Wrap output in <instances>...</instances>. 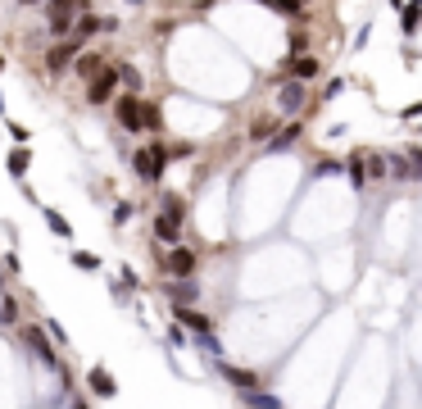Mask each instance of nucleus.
<instances>
[{"label": "nucleus", "instance_id": "aec40b11", "mask_svg": "<svg viewBox=\"0 0 422 409\" xmlns=\"http://www.w3.org/2000/svg\"><path fill=\"white\" fill-rule=\"evenodd\" d=\"M73 28H78V36H73V41H78V46H82V41H86V36H91L96 28H101V19H96V14H82L78 23H73Z\"/></svg>", "mask_w": 422, "mask_h": 409}, {"label": "nucleus", "instance_id": "412c9836", "mask_svg": "<svg viewBox=\"0 0 422 409\" xmlns=\"http://www.w3.org/2000/svg\"><path fill=\"white\" fill-rule=\"evenodd\" d=\"M73 268H82V273H96V268H101V259H96L91 251H73Z\"/></svg>", "mask_w": 422, "mask_h": 409}, {"label": "nucleus", "instance_id": "0eeeda50", "mask_svg": "<svg viewBox=\"0 0 422 409\" xmlns=\"http://www.w3.org/2000/svg\"><path fill=\"white\" fill-rule=\"evenodd\" d=\"M322 73V64L314 55H291V82H314Z\"/></svg>", "mask_w": 422, "mask_h": 409}, {"label": "nucleus", "instance_id": "f257e3e1", "mask_svg": "<svg viewBox=\"0 0 422 409\" xmlns=\"http://www.w3.org/2000/svg\"><path fill=\"white\" fill-rule=\"evenodd\" d=\"M164 168H168L164 146H145V151H136V173H141L145 182H159V178H164Z\"/></svg>", "mask_w": 422, "mask_h": 409}, {"label": "nucleus", "instance_id": "bb28decb", "mask_svg": "<svg viewBox=\"0 0 422 409\" xmlns=\"http://www.w3.org/2000/svg\"><path fill=\"white\" fill-rule=\"evenodd\" d=\"M41 332H46V337H55V341H59V345H64V341H68V337H64V328H59V323H46V328H41Z\"/></svg>", "mask_w": 422, "mask_h": 409}, {"label": "nucleus", "instance_id": "f03ea898", "mask_svg": "<svg viewBox=\"0 0 422 409\" xmlns=\"http://www.w3.org/2000/svg\"><path fill=\"white\" fill-rule=\"evenodd\" d=\"M78 51H82L78 41H59V46H51V51H46V73H55V78H59V73H68V69H73V55H78Z\"/></svg>", "mask_w": 422, "mask_h": 409}, {"label": "nucleus", "instance_id": "393cba45", "mask_svg": "<svg viewBox=\"0 0 422 409\" xmlns=\"http://www.w3.org/2000/svg\"><path fill=\"white\" fill-rule=\"evenodd\" d=\"M250 136H254V141H268V136H272V123H268V118H259L254 128H250Z\"/></svg>", "mask_w": 422, "mask_h": 409}, {"label": "nucleus", "instance_id": "2eb2a0df", "mask_svg": "<svg viewBox=\"0 0 422 409\" xmlns=\"http://www.w3.org/2000/svg\"><path fill=\"white\" fill-rule=\"evenodd\" d=\"M155 237H159V241H168V246H177V237H182V228H177V223H168L164 214H159V218H155Z\"/></svg>", "mask_w": 422, "mask_h": 409}, {"label": "nucleus", "instance_id": "7c9ffc66", "mask_svg": "<svg viewBox=\"0 0 422 409\" xmlns=\"http://www.w3.org/2000/svg\"><path fill=\"white\" fill-rule=\"evenodd\" d=\"M0 69H5V55H0Z\"/></svg>", "mask_w": 422, "mask_h": 409}, {"label": "nucleus", "instance_id": "1a4fd4ad", "mask_svg": "<svg viewBox=\"0 0 422 409\" xmlns=\"http://www.w3.org/2000/svg\"><path fill=\"white\" fill-rule=\"evenodd\" d=\"M51 36L55 41L73 36V9H51Z\"/></svg>", "mask_w": 422, "mask_h": 409}, {"label": "nucleus", "instance_id": "5701e85b", "mask_svg": "<svg viewBox=\"0 0 422 409\" xmlns=\"http://www.w3.org/2000/svg\"><path fill=\"white\" fill-rule=\"evenodd\" d=\"M404 32L408 36L418 32V0H408V5H404Z\"/></svg>", "mask_w": 422, "mask_h": 409}, {"label": "nucleus", "instance_id": "c756f323", "mask_svg": "<svg viewBox=\"0 0 422 409\" xmlns=\"http://www.w3.org/2000/svg\"><path fill=\"white\" fill-rule=\"evenodd\" d=\"M128 5H141V0H128Z\"/></svg>", "mask_w": 422, "mask_h": 409}, {"label": "nucleus", "instance_id": "dca6fc26", "mask_svg": "<svg viewBox=\"0 0 422 409\" xmlns=\"http://www.w3.org/2000/svg\"><path fill=\"white\" fill-rule=\"evenodd\" d=\"M41 214H46V228H51V232H59V237H73V223L64 218V214H55V209H41Z\"/></svg>", "mask_w": 422, "mask_h": 409}, {"label": "nucleus", "instance_id": "2f4dec72", "mask_svg": "<svg viewBox=\"0 0 422 409\" xmlns=\"http://www.w3.org/2000/svg\"><path fill=\"white\" fill-rule=\"evenodd\" d=\"M295 5H309V0H295Z\"/></svg>", "mask_w": 422, "mask_h": 409}, {"label": "nucleus", "instance_id": "f8f14e48", "mask_svg": "<svg viewBox=\"0 0 422 409\" xmlns=\"http://www.w3.org/2000/svg\"><path fill=\"white\" fill-rule=\"evenodd\" d=\"M101 69H105V59L96 55V51H78V73H82L86 82H91V78H96V73H101Z\"/></svg>", "mask_w": 422, "mask_h": 409}, {"label": "nucleus", "instance_id": "9b49d317", "mask_svg": "<svg viewBox=\"0 0 422 409\" xmlns=\"http://www.w3.org/2000/svg\"><path fill=\"white\" fill-rule=\"evenodd\" d=\"M222 373H227V382H232L237 391H245V395H250V391L259 387V378L250 373V368H222Z\"/></svg>", "mask_w": 422, "mask_h": 409}, {"label": "nucleus", "instance_id": "4468645a", "mask_svg": "<svg viewBox=\"0 0 422 409\" xmlns=\"http://www.w3.org/2000/svg\"><path fill=\"white\" fill-rule=\"evenodd\" d=\"M114 78H118L123 86H128V96H136V91H141V73H136L132 64H118V69H114Z\"/></svg>", "mask_w": 422, "mask_h": 409}, {"label": "nucleus", "instance_id": "39448f33", "mask_svg": "<svg viewBox=\"0 0 422 409\" xmlns=\"http://www.w3.org/2000/svg\"><path fill=\"white\" fill-rule=\"evenodd\" d=\"M86 387H91V395H101V400H114V395H118L114 373H109V368H101V364H96L91 373H86Z\"/></svg>", "mask_w": 422, "mask_h": 409}, {"label": "nucleus", "instance_id": "f3484780", "mask_svg": "<svg viewBox=\"0 0 422 409\" xmlns=\"http://www.w3.org/2000/svg\"><path fill=\"white\" fill-rule=\"evenodd\" d=\"M28 168H32V155H28V146H19V151H9V173H14V178H23Z\"/></svg>", "mask_w": 422, "mask_h": 409}, {"label": "nucleus", "instance_id": "a211bd4d", "mask_svg": "<svg viewBox=\"0 0 422 409\" xmlns=\"http://www.w3.org/2000/svg\"><path fill=\"white\" fill-rule=\"evenodd\" d=\"M159 214H164L168 223H177V228H182V218H186V205L177 201V196H164V209H159Z\"/></svg>", "mask_w": 422, "mask_h": 409}, {"label": "nucleus", "instance_id": "ddd939ff", "mask_svg": "<svg viewBox=\"0 0 422 409\" xmlns=\"http://www.w3.org/2000/svg\"><path fill=\"white\" fill-rule=\"evenodd\" d=\"M300 105H304V86H300V82H287V86H282V109L295 114Z\"/></svg>", "mask_w": 422, "mask_h": 409}, {"label": "nucleus", "instance_id": "c85d7f7f", "mask_svg": "<svg viewBox=\"0 0 422 409\" xmlns=\"http://www.w3.org/2000/svg\"><path fill=\"white\" fill-rule=\"evenodd\" d=\"M73 409H86V405H82V400H78V405H73Z\"/></svg>", "mask_w": 422, "mask_h": 409}, {"label": "nucleus", "instance_id": "6e6552de", "mask_svg": "<svg viewBox=\"0 0 422 409\" xmlns=\"http://www.w3.org/2000/svg\"><path fill=\"white\" fill-rule=\"evenodd\" d=\"M168 273L191 278V273H195V255H191V251H168Z\"/></svg>", "mask_w": 422, "mask_h": 409}, {"label": "nucleus", "instance_id": "6ab92c4d", "mask_svg": "<svg viewBox=\"0 0 422 409\" xmlns=\"http://www.w3.org/2000/svg\"><path fill=\"white\" fill-rule=\"evenodd\" d=\"M164 296H173V301H195V287L191 282H164Z\"/></svg>", "mask_w": 422, "mask_h": 409}, {"label": "nucleus", "instance_id": "20e7f679", "mask_svg": "<svg viewBox=\"0 0 422 409\" xmlns=\"http://www.w3.org/2000/svg\"><path fill=\"white\" fill-rule=\"evenodd\" d=\"M114 86H118V78H114V69L105 64V69L91 78V86H86V101H91V105H105L109 96H114Z\"/></svg>", "mask_w": 422, "mask_h": 409}, {"label": "nucleus", "instance_id": "9d476101", "mask_svg": "<svg viewBox=\"0 0 422 409\" xmlns=\"http://www.w3.org/2000/svg\"><path fill=\"white\" fill-rule=\"evenodd\" d=\"M177 318H182L186 328L205 332V337H209V328H214V323H209V314H200V309H191V305H177Z\"/></svg>", "mask_w": 422, "mask_h": 409}, {"label": "nucleus", "instance_id": "b1692460", "mask_svg": "<svg viewBox=\"0 0 422 409\" xmlns=\"http://www.w3.org/2000/svg\"><path fill=\"white\" fill-rule=\"evenodd\" d=\"M19 318V305H14V296H5V301H0V323H14Z\"/></svg>", "mask_w": 422, "mask_h": 409}, {"label": "nucleus", "instance_id": "4be33fe9", "mask_svg": "<svg viewBox=\"0 0 422 409\" xmlns=\"http://www.w3.org/2000/svg\"><path fill=\"white\" fill-rule=\"evenodd\" d=\"M300 132H304L300 123H287V128H282V136H277V141H272V146H277V151H287L291 141H300Z\"/></svg>", "mask_w": 422, "mask_h": 409}, {"label": "nucleus", "instance_id": "7ed1b4c3", "mask_svg": "<svg viewBox=\"0 0 422 409\" xmlns=\"http://www.w3.org/2000/svg\"><path fill=\"white\" fill-rule=\"evenodd\" d=\"M118 123L128 132H141L145 128V105H141V96H123L118 101Z\"/></svg>", "mask_w": 422, "mask_h": 409}, {"label": "nucleus", "instance_id": "a878e982", "mask_svg": "<svg viewBox=\"0 0 422 409\" xmlns=\"http://www.w3.org/2000/svg\"><path fill=\"white\" fill-rule=\"evenodd\" d=\"M9 136H14L19 146H28V128H23V123H9Z\"/></svg>", "mask_w": 422, "mask_h": 409}, {"label": "nucleus", "instance_id": "423d86ee", "mask_svg": "<svg viewBox=\"0 0 422 409\" xmlns=\"http://www.w3.org/2000/svg\"><path fill=\"white\" fill-rule=\"evenodd\" d=\"M23 337H28V345L36 350V359H41L46 368H59V355L51 350V337H46L41 328H23Z\"/></svg>", "mask_w": 422, "mask_h": 409}, {"label": "nucleus", "instance_id": "cd10ccee", "mask_svg": "<svg viewBox=\"0 0 422 409\" xmlns=\"http://www.w3.org/2000/svg\"><path fill=\"white\" fill-rule=\"evenodd\" d=\"M19 5H36V0H19Z\"/></svg>", "mask_w": 422, "mask_h": 409}]
</instances>
